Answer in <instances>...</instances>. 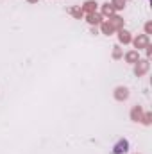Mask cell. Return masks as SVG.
I'll return each mask as SVG.
<instances>
[{"instance_id": "6da1fadb", "label": "cell", "mask_w": 152, "mask_h": 154, "mask_svg": "<svg viewBox=\"0 0 152 154\" xmlns=\"http://www.w3.org/2000/svg\"><path fill=\"white\" fill-rule=\"evenodd\" d=\"M136 66H134V74L138 77L145 75L147 72H149V66H150V63H149V59H140L138 63H134Z\"/></svg>"}, {"instance_id": "7a4b0ae2", "label": "cell", "mask_w": 152, "mask_h": 154, "mask_svg": "<svg viewBox=\"0 0 152 154\" xmlns=\"http://www.w3.org/2000/svg\"><path fill=\"white\" fill-rule=\"evenodd\" d=\"M132 45H134V48L140 52L141 48H145L147 45H150V39H149V36H147V34H138L136 38L132 39Z\"/></svg>"}, {"instance_id": "3957f363", "label": "cell", "mask_w": 152, "mask_h": 154, "mask_svg": "<svg viewBox=\"0 0 152 154\" xmlns=\"http://www.w3.org/2000/svg\"><path fill=\"white\" fill-rule=\"evenodd\" d=\"M129 151V142L125 140V138H122V140H118L116 142V145L113 147V154H123Z\"/></svg>"}, {"instance_id": "277c9868", "label": "cell", "mask_w": 152, "mask_h": 154, "mask_svg": "<svg viewBox=\"0 0 152 154\" xmlns=\"http://www.w3.org/2000/svg\"><path fill=\"white\" fill-rule=\"evenodd\" d=\"M114 99L120 100V102H122V100H127V99H129V90H127L125 86H118V88L114 90Z\"/></svg>"}, {"instance_id": "5b68a950", "label": "cell", "mask_w": 152, "mask_h": 154, "mask_svg": "<svg viewBox=\"0 0 152 154\" xmlns=\"http://www.w3.org/2000/svg\"><path fill=\"white\" fill-rule=\"evenodd\" d=\"M86 22L90 25H100L102 23V14H99V13H88L86 14Z\"/></svg>"}, {"instance_id": "8992f818", "label": "cell", "mask_w": 152, "mask_h": 154, "mask_svg": "<svg viewBox=\"0 0 152 154\" xmlns=\"http://www.w3.org/2000/svg\"><path fill=\"white\" fill-rule=\"evenodd\" d=\"M108 22L111 23V27H113L114 31H120V29H123V20H122L120 16H116V14L109 16V20H108Z\"/></svg>"}, {"instance_id": "52a82bcc", "label": "cell", "mask_w": 152, "mask_h": 154, "mask_svg": "<svg viewBox=\"0 0 152 154\" xmlns=\"http://www.w3.org/2000/svg\"><path fill=\"white\" fill-rule=\"evenodd\" d=\"M81 9H82L86 14H88V13H97V2H95V0H86Z\"/></svg>"}, {"instance_id": "ba28073f", "label": "cell", "mask_w": 152, "mask_h": 154, "mask_svg": "<svg viewBox=\"0 0 152 154\" xmlns=\"http://www.w3.org/2000/svg\"><path fill=\"white\" fill-rule=\"evenodd\" d=\"M141 116H143V109H141V106H134V108L131 109V120H134V122H141Z\"/></svg>"}, {"instance_id": "9c48e42d", "label": "cell", "mask_w": 152, "mask_h": 154, "mask_svg": "<svg viewBox=\"0 0 152 154\" xmlns=\"http://www.w3.org/2000/svg\"><path fill=\"white\" fill-rule=\"evenodd\" d=\"M125 61L127 63H138L140 61V52L138 50H129L125 54Z\"/></svg>"}, {"instance_id": "30bf717a", "label": "cell", "mask_w": 152, "mask_h": 154, "mask_svg": "<svg viewBox=\"0 0 152 154\" xmlns=\"http://www.w3.org/2000/svg\"><path fill=\"white\" fill-rule=\"evenodd\" d=\"M118 39H120V43H123V45H127V43H131V41H132L131 34H129L125 29H120V31H118Z\"/></svg>"}, {"instance_id": "8fae6325", "label": "cell", "mask_w": 152, "mask_h": 154, "mask_svg": "<svg viewBox=\"0 0 152 154\" xmlns=\"http://www.w3.org/2000/svg\"><path fill=\"white\" fill-rule=\"evenodd\" d=\"M100 31H102V34H108V36L114 32V29L111 27V23H109V22H102V23H100Z\"/></svg>"}, {"instance_id": "7c38bea8", "label": "cell", "mask_w": 152, "mask_h": 154, "mask_svg": "<svg viewBox=\"0 0 152 154\" xmlns=\"http://www.w3.org/2000/svg\"><path fill=\"white\" fill-rule=\"evenodd\" d=\"M68 13H70L74 18H77V20H81V18L84 16V11H82L81 7H70V9H68Z\"/></svg>"}, {"instance_id": "4fadbf2b", "label": "cell", "mask_w": 152, "mask_h": 154, "mask_svg": "<svg viewBox=\"0 0 152 154\" xmlns=\"http://www.w3.org/2000/svg\"><path fill=\"white\" fill-rule=\"evenodd\" d=\"M114 14V9H113V5L108 2V4H104L102 5V16H113Z\"/></svg>"}, {"instance_id": "5bb4252c", "label": "cell", "mask_w": 152, "mask_h": 154, "mask_svg": "<svg viewBox=\"0 0 152 154\" xmlns=\"http://www.w3.org/2000/svg\"><path fill=\"white\" fill-rule=\"evenodd\" d=\"M125 2L127 0H111V5H113L114 11H118V9H123L125 7Z\"/></svg>"}, {"instance_id": "9a60e30c", "label": "cell", "mask_w": 152, "mask_h": 154, "mask_svg": "<svg viewBox=\"0 0 152 154\" xmlns=\"http://www.w3.org/2000/svg\"><path fill=\"white\" fill-rule=\"evenodd\" d=\"M141 122L145 124V125H149L152 122V113H143V116H141Z\"/></svg>"}, {"instance_id": "2e32d148", "label": "cell", "mask_w": 152, "mask_h": 154, "mask_svg": "<svg viewBox=\"0 0 152 154\" xmlns=\"http://www.w3.org/2000/svg\"><path fill=\"white\" fill-rule=\"evenodd\" d=\"M114 50H113V57L114 59H120L122 57V50H120V47H113Z\"/></svg>"}, {"instance_id": "e0dca14e", "label": "cell", "mask_w": 152, "mask_h": 154, "mask_svg": "<svg viewBox=\"0 0 152 154\" xmlns=\"http://www.w3.org/2000/svg\"><path fill=\"white\" fill-rule=\"evenodd\" d=\"M145 34H147V36L152 34V23H150V22H147V23H145Z\"/></svg>"}, {"instance_id": "ac0fdd59", "label": "cell", "mask_w": 152, "mask_h": 154, "mask_svg": "<svg viewBox=\"0 0 152 154\" xmlns=\"http://www.w3.org/2000/svg\"><path fill=\"white\" fill-rule=\"evenodd\" d=\"M145 48H147V59H149V57H150V54H152V47H150V45H147Z\"/></svg>"}, {"instance_id": "d6986e66", "label": "cell", "mask_w": 152, "mask_h": 154, "mask_svg": "<svg viewBox=\"0 0 152 154\" xmlns=\"http://www.w3.org/2000/svg\"><path fill=\"white\" fill-rule=\"evenodd\" d=\"M27 2H29V4H36L38 0H27Z\"/></svg>"}]
</instances>
